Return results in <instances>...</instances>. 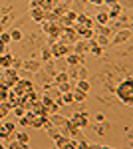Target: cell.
<instances>
[{
	"label": "cell",
	"instance_id": "6da1fadb",
	"mask_svg": "<svg viewBox=\"0 0 133 149\" xmlns=\"http://www.w3.org/2000/svg\"><path fill=\"white\" fill-rule=\"evenodd\" d=\"M117 97H119L123 103H127V105L133 103V80L131 78H127L125 81H121V84L117 86Z\"/></svg>",
	"mask_w": 133,
	"mask_h": 149
},
{
	"label": "cell",
	"instance_id": "7a4b0ae2",
	"mask_svg": "<svg viewBox=\"0 0 133 149\" xmlns=\"http://www.w3.org/2000/svg\"><path fill=\"white\" fill-rule=\"evenodd\" d=\"M20 80V76H18V72L14 68H8L2 72V76H0V81L6 86V88H14V84Z\"/></svg>",
	"mask_w": 133,
	"mask_h": 149
},
{
	"label": "cell",
	"instance_id": "3957f363",
	"mask_svg": "<svg viewBox=\"0 0 133 149\" xmlns=\"http://www.w3.org/2000/svg\"><path fill=\"white\" fill-rule=\"evenodd\" d=\"M50 50H52V56L54 58H66L68 54L74 52L72 46H62V44H58V42H54V44L50 46Z\"/></svg>",
	"mask_w": 133,
	"mask_h": 149
},
{
	"label": "cell",
	"instance_id": "277c9868",
	"mask_svg": "<svg viewBox=\"0 0 133 149\" xmlns=\"http://www.w3.org/2000/svg\"><path fill=\"white\" fill-rule=\"evenodd\" d=\"M76 16H78V12L68 10L64 16H60V18H58V22L62 24L64 28H68V26H74V24H76Z\"/></svg>",
	"mask_w": 133,
	"mask_h": 149
},
{
	"label": "cell",
	"instance_id": "5b68a950",
	"mask_svg": "<svg viewBox=\"0 0 133 149\" xmlns=\"http://www.w3.org/2000/svg\"><path fill=\"white\" fill-rule=\"evenodd\" d=\"M72 48H74V52H76V54H81V56H84V54H88L89 48H91V40H81V38H79Z\"/></svg>",
	"mask_w": 133,
	"mask_h": 149
},
{
	"label": "cell",
	"instance_id": "8992f818",
	"mask_svg": "<svg viewBox=\"0 0 133 149\" xmlns=\"http://www.w3.org/2000/svg\"><path fill=\"white\" fill-rule=\"evenodd\" d=\"M76 24H78V26H84V28H93V26H95V20L89 18L88 14H78V16H76Z\"/></svg>",
	"mask_w": 133,
	"mask_h": 149
},
{
	"label": "cell",
	"instance_id": "52a82bcc",
	"mask_svg": "<svg viewBox=\"0 0 133 149\" xmlns=\"http://www.w3.org/2000/svg\"><path fill=\"white\" fill-rule=\"evenodd\" d=\"M88 119H89V117H86L84 113H76L70 121H72V125H76V127L81 129V127H88Z\"/></svg>",
	"mask_w": 133,
	"mask_h": 149
},
{
	"label": "cell",
	"instance_id": "ba28073f",
	"mask_svg": "<svg viewBox=\"0 0 133 149\" xmlns=\"http://www.w3.org/2000/svg\"><path fill=\"white\" fill-rule=\"evenodd\" d=\"M30 111H34L36 115H50L48 113V107H46L42 102H34L32 107H30Z\"/></svg>",
	"mask_w": 133,
	"mask_h": 149
},
{
	"label": "cell",
	"instance_id": "9c48e42d",
	"mask_svg": "<svg viewBox=\"0 0 133 149\" xmlns=\"http://www.w3.org/2000/svg\"><path fill=\"white\" fill-rule=\"evenodd\" d=\"M22 68H26L28 72H34V74H38L40 70H42V64L40 62H36V60H28V62H24Z\"/></svg>",
	"mask_w": 133,
	"mask_h": 149
},
{
	"label": "cell",
	"instance_id": "30bf717a",
	"mask_svg": "<svg viewBox=\"0 0 133 149\" xmlns=\"http://www.w3.org/2000/svg\"><path fill=\"white\" fill-rule=\"evenodd\" d=\"M66 62L70 64V66H76V68H78L79 64H81V54L72 52V54H68V56H66Z\"/></svg>",
	"mask_w": 133,
	"mask_h": 149
},
{
	"label": "cell",
	"instance_id": "8fae6325",
	"mask_svg": "<svg viewBox=\"0 0 133 149\" xmlns=\"http://www.w3.org/2000/svg\"><path fill=\"white\" fill-rule=\"evenodd\" d=\"M12 62H14V56H10V54H2V56H0V68H4V70L12 68Z\"/></svg>",
	"mask_w": 133,
	"mask_h": 149
},
{
	"label": "cell",
	"instance_id": "7c38bea8",
	"mask_svg": "<svg viewBox=\"0 0 133 149\" xmlns=\"http://www.w3.org/2000/svg\"><path fill=\"white\" fill-rule=\"evenodd\" d=\"M93 42L97 44V46H101V48H107L109 46V36H103V34H97V36H93Z\"/></svg>",
	"mask_w": 133,
	"mask_h": 149
},
{
	"label": "cell",
	"instance_id": "4fadbf2b",
	"mask_svg": "<svg viewBox=\"0 0 133 149\" xmlns=\"http://www.w3.org/2000/svg\"><path fill=\"white\" fill-rule=\"evenodd\" d=\"M44 14L46 12L42 10V8H30V16H32L34 22H42V20H44Z\"/></svg>",
	"mask_w": 133,
	"mask_h": 149
},
{
	"label": "cell",
	"instance_id": "5bb4252c",
	"mask_svg": "<svg viewBox=\"0 0 133 149\" xmlns=\"http://www.w3.org/2000/svg\"><path fill=\"white\" fill-rule=\"evenodd\" d=\"M50 121H52V125L54 127H62V125H66V117H62V115L60 113H52V119H50Z\"/></svg>",
	"mask_w": 133,
	"mask_h": 149
},
{
	"label": "cell",
	"instance_id": "9a60e30c",
	"mask_svg": "<svg viewBox=\"0 0 133 149\" xmlns=\"http://www.w3.org/2000/svg\"><path fill=\"white\" fill-rule=\"evenodd\" d=\"M58 90H60V93H66V92H72L74 88H76V81H64V84H60V86H56Z\"/></svg>",
	"mask_w": 133,
	"mask_h": 149
},
{
	"label": "cell",
	"instance_id": "2e32d148",
	"mask_svg": "<svg viewBox=\"0 0 133 149\" xmlns=\"http://www.w3.org/2000/svg\"><path fill=\"white\" fill-rule=\"evenodd\" d=\"M121 12H123V8L115 2V4H111V12H109V20H115V18H119L121 16Z\"/></svg>",
	"mask_w": 133,
	"mask_h": 149
},
{
	"label": "cell",
	"instance_id": "e0dca14e",
	"mask_svg": "<svg viewBox=\"0 0 133 149\" xmlns=\"http://www.w3.org/2000/svg\"><path fill=\"white\" fill-rule=\"evenodd\" d=\"M58 2L60 0H42V10L44 12H52L58 6Z\"/></svg>",
	"mask_w": 133,
	"mask_h": 149
},
{
	"label": "cell",
	"instance_id": "ac0fdd59",
	"mask_svg": "<svg viewBox=\"0 0 133 149\" xmlns=\"http://www.w3.org/2000/svg\"><path fill=\"white\" fill-rule=\"evenodd\" d=\"M70 80V76H68V72H56L54 76V84L56 86H60V84H64V81Z\"/></svg>",
	"mask_w": 133,
	"mask_h": 149
},
{
	"label": "cell",
	"instance_id": "d6986e66",
	"mask_svg": "<svg viewBox=\"0 0 133 149\" xmlns=\"http://www.w3.org/2000/svg\"><path fill=\"white\" fill-rule=\"evenodd\" d=\"M12 111V105L8 102H0V119H4L6 115Z\"/></svg>",
	"mask_w": 133,
	"mask_h": 149
},
{
	"label": "cell",
	"instance_id": "ffe728a7",
	"mask_svg": "<svg viewBox=\"0 0 133 149\" xmlns=\"http://www.w3.org/2000/svg\"><path fill=\"white\" fill-rule=\"evenodd\" d=\"M95 22L100 24V26H107V24H109V14H107V12H100V14L95 16Z\"/></svg>",
	"mask_w": 133,
	"mask_h": 149
},
{
	"label": "cell",
	"instance_id": "44dd1931",
	"mask_svg": "<svg viewBox=\"0 0 133 149\" xmlns=\"http://www.w3.org/2000/svg\"><path fill=\"white\" fill-rule=\"evenodd\" d=\"M72 93H74V102H86V97H88V93L81 92V90H78V88H74Z\"/></svg>",
	"mask_w": 133,
	"mask_h": 149
},
{
	"label": "cell",
	"instance_id": "7402d4cb",
	"mask_svg": "<svg viewBox=\"0 0 133 149\" xmlns=\"http://www.w3.org/2000/svg\"><path fill=\"white\" fill-rule=\"evenodd\" d=\"M60 102L64 103V105H70V103H76V102H74V93H72V92L62 93V95H60Z\"/></svg>",
	"mask_w": 133,
	"mask_h": 149
},
{
	"label": "cell",
	"instance_id": "603a6c76",
	"mask_svg": "<svg viewBox=\"0 0 133 149\" xmlns=\"http://www.w3.org/2000/svg\"><path fill=\"white\" fill-rule=\"evenodd\" d=\"M76 88H78V90H81V92H86V93H88L91 86H89V81H88V80H78V81H76Z\"/></svg>",
	"mask_w": 133,
	"mask_h": 149
},
{
	"label": "cell",
	"instance_id": "cb8c5ba5",
	"mask_svg": "<svg viewBox=\"0 0 133 149\" xmlns=\"http://www.w3.org/2000/svg\"><path fill=\"white\" fill-rule=\"evenodd\" d=\"M16 139L22 143L24 147H28V145H30V135H28V133H16Z\"/></svg>",
	"mask_w": 133,
	"mask_h": 149
},
{
	"label": "cell",
	"instance_id": "d4e9b609",
	"mask_svg": "<svg viewBox=\"0 0 133 149\" xmlns=\"http://www.w3.org/2000/svg\"><path fill=\"white\" fill-rule=\"evenodd\" d=\"M89 52L93 54V56H103V48L101 46H97L93 40H91V48H89Z\"/></svg>",
	"mask_w": 133,
	"mask_h": 149
},
{
	"label": "cell",
	"instance_id": "484cf974",
	"mask_svg": "<svg viewBox=\"0 0 133 149\" xmlns=\"http://www.w3.org/2000/svg\"><path fill=\"white\" fill-rule=\"evenodd\" d=\"M8 90H10V88H6V86L0 81V102H6V97H8Z\"/></svg>",
	"mask_w": 133,
	"mask_h": 149
},
{
	"label": "cell",
	"instance_id": "4316f807",
	"mask_svg": "<svg viewBox=\"0 0 133 149\" xmlns=\"http://www.w3.org/2000/svg\"><path fill=\"white\" fill-rule=\"evenodd\" d=\"M48 135H50V139H56L58 137V135H62V133H60V127H48Z\"/></svg>",
	"mask_w": 133,
	"mask_h": 149
},
{
	"label": "cell",
	"instance_id": "83f0119b",
	"mask_svg": "<svg viewBox=\"0 0 133 149\" xmlns=\"http://www.w3.org/2000/svg\"><path fill=\"white\" fill-rule=\"evenodd\" d=\"M97 34L111 36V34H113V30H111V28H107V26H100V24H97Z\"/></svg>",
	"mask_w": 133,
	"mask_h": 149
},
{
	"label": "cell",
	"instance_id": "f1b7e54d",
	"mask_svg": "<svg viewBox=\"0 0 133 149\" xmlns=\"http://www.w3.org/2000/svg\"><path fill=\"white\" fill-rule=\"evenodd\" d=\"M40 102L44 103L46 107H50V105H52V103H54V100H52V95H50V93H44V95H42V97H40Z\"/></svg>",
	"mask_w": 133,
	"mask_h": 149
},
{
	"label": "cell",
	"instance_id": "f546056e",
	"mask_svg": "<svg viewBox=\"0 0 133 149\" xmlns=\"http://www.w3.org/2000/svg\"><path fill=\"white\" fill-rule=\"evenodd\" d=\"M42 58H44V62H50V60H52V50H50V46H46L44 50H42Z\"/></svg>",
	"mask_w": 133,
	"mask_h": 149
},
{
	"label": "cell",
	"instance_id": "4dcf8cb0",
	"mask_svg": "<svg viewBox=\"0 0 133 149\" xmlns=\"http://www.w3.org/2000/svg\"><path fill=\"white\" fill-rule=\"evenodd\" d=\"M12 111H14V115H16V117H24V115H26V109H24L22 105H16V107H12Z\"/></svg>",
	"mask_w": 133,
	"mask_h": 149
},
{
	"label": "cell",
	"instance_id": "1f68e13d",
	"mask_svg": "<svg viewBox=\"0 0 133 149\" xmlns=\"http://www.w3.org/2000/svg\"><path fill=\"white\" fill-rule=\"evenodd\" d=\"M0 42L8 46V44L12 42V38H10V32H2V34H0Z\"/></svg>",
	"mask_w": 133,
	"mask_h": 149
},
{
	"label": "cell",
	"instance_id": "d6a6232c",
	"mask_svg": "<svg viewBox=\"0 0 133 149\" xmlns=\"http://www.w3.org/2000/svg\"><path fill=\"white\" fill-rule=\"evenodd\" d=\"M10 38L14 42H20V40H22V32H20V30H10Z\"/></svg>",
	"mask_w": 133,
	"mask_h": 149
},
{
	"label": "cell",
	"instance_id": "836d02e7",
	"mask_svg": "<svg viewBox=\"0 0 133 149\" xmlns=\"http://www.w3.org/2000/svg\"><path fill=\"white\" fill-rule=\"evenodd\" d=\"M44 20H48V22H56V20H58V16H56L54 10H52V12H46V14H44Z\"/></svg>",
	"mask_w": 133,
	"mask_h": 149
},
{
	"label": "cell",
	"instance_id": "e575fe53",
	"mask_svg": "<svg viewBox=\"0 0 133 149\" xmlns=\"http://www.w3.org/2000/svg\"><path fill=\"white\" fill-rule=\"evenodd\" d=\"M54 12H56V16L60 18V16H64V14L68 12V8H66V6H60V4H58V6L54 8Z\"/></svg>",
	"mask_w": 133,
	"mask_h": 149
},
{
	"label": "cell",
	"instance_id": "d590c367",
	"mask_svg": "<svg viewBox=\"0 0 133 149\" xmlns=\"http://www.w3.org/2000/svg\"><path fill=\"white\" fill-rule=\"evenodd\" d=\"M18 119H20V125L22 127H30V119H28L26 115H24V117H18Z\"/></svg>",
	"mask_w": 133,
	"mask_h": 149
},
{
	"label": "cell",
	"instance_id": "8d00e7d4",
	"mask_svg": "<svg viewBox=\"0 0 133 149\" xmlns=\"http://www.w3.org/2000/svg\"><path fill=\"white\" fill-rule=\"evenodd\" d=\"M22 64H24L22 60H18V58H14V62H12V68H14V70H18V68H22Z\"/></svg>",
	"mask_w": 133,
	"mask_h": 149
},
{
	"label": "cell",
	"instance_id": "74e56055",
	"mask_svg": "<svg viewBox=\"0 0 133 149\" xmlns=\"http://www.w3.org/2000/svg\"><path fill=\"white\" fill-rule=\"evenodd\" d=\"M105 127H109V125H107V123L103 121V125H97V129H95V131H97L100 135H105Z\"/></svg>",
	"mask_w": 133,
	"mask_h": 149
},
{
	"label": "cell",
	"instance_id": "f35d334b",
	"mask_svg": "<svg viewBox=\"0 0 133 149\" xmlns=\"http://www.w3.org/2000/svg\"><path fill=\"white\" fill-rule=\"evenodd\" d=\"M30 8H42V0H30Z\"/></svg>",
	"mask_w": 133,
	"mask_h": 149
},
{
	"label": "cell",
	"instance_id": "ab89813d",
	"mask_svg": "<svg viewBox=\"0 0 133 149\" xmlns=\"http://www.w3.org/2000/svg\"><path fill=\"white\" fill-rule=\"evenodd\" d=\"M4 129H6V131H8V133H14V127H16V123H4Z\"/></svg>",
	"mask_w": 133,
	"mask_h": 149
},
{
	"label": "cell",
	"instance_id": "60d3db41",
	"mask_svg": "<svg viewBox=\"0 0 133 149\" xmlns=\"http://www.w3.org/2000/svg\"><path fill=\"white\" fill-rule=\"evenodd\" d=\"M89 4H95V6H101V4H105V0H88Z\"/></svg>",
	"mask_w": 133,
	"mask_h": 149
},
{
	"label": "cell",
	"instance_id": "b9f144b4",
	"mask_svg": "<svg viewBox=\"0 0 133 149\" xmlns=\"http://www.w3.org/2000/svg\"><path fill=\"white\" fill-rule=\"evenodd\" d=\"M95 119H97V121H100V123H103V121H105V115L97 113V115H95Z\"/></svg>",
	"mask_w": 133,
	"mask_h": 149
},
{
	"label": "cell",
	"instance_id": "7bdbcfd3",
	"mask_svg": "<svg viewBox=\"0 0 133 149\" xmlns=\"http://www.w3.org/2000/svg\"><path fill=\"white\" fill-rule=\"evenodd\" d=\"M2 54H6V44L0 42V56H2Z\"/></svg>",
	"mask_w": 133,
	"mask_h": 149
},
{
	"label": "cell",
	"instance_id": "ee69618b",
	"mask_svg": "<svg viewBox=\"0 0 133 149\" xmlns=\"http://www.w3.org/2000/svg\"><path fill=\"white\" fill-rule=\"evenodd\" d=\"M115 2H117V0H105V4H109V6H111V4H115Z\"/></svg>",
	"mask_w": 133,
	"mask_h": 149
}]
</instances>
